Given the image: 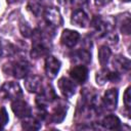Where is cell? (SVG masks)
<instances>
[{
  "instance_id": "obj_19",
  "label": "cell",
  "mask_w": 131,
  "mask_h": 131,
  "mask_svg": "<svg viewBox=\"0 0 131 131\" xmlns=\"http://www.w3.org/2000/svg\"><path fill=\"white\" fill-rule=\"evenodd\" d=\"M118 24L120 26V30L123 34L128 35L130 34V16L129 13H125L123 15H120L118 18Z\"/></svg>"
},
{
  "instance_id": "obj_14",
  "label": "cell",
  "mask_w": 131,
  "mask_h": 131,
  "mask_svg": "<svg viewBox=\"0 0 131 131\" xmlns=\"http://www.w3.org/2000/svg\"><path fill=\"white\" fill-rule=\"evenodd\" d=\"M66 115H67V106L63 104H59V105H56L54 107L52 114L50 115L49 120L52 123L58 124V123H61L63 121V119L66 118Z\"/></svg>"
},
{
  "instance_id": "obj_24",
  "label": "cell",
  "mask_w": 131,
  "mask_h": 131,
  "mask_svg": "<svg viewBox=\"0 0 131 131\" xmlns=\"http://www.w3.org/2000/svg\"><path fill=\"white\" fill-rule=\"evenodd\" d=\"M7 123H8V114L5 107H1L0 108V129H3Z\"/></svg>"
},
{
  "instance_id": "obj_21",
  "label": "cell",
  "mask_w": 131,
  "mask_h": 131,
  "mask_svg": "<svg viewBox=\"0 0 131 131\" xmlns=\"http://www.w3.org/2000/svg\"><path fill=\"white\" fill-rule=\"evenodd\" d=\"M110 74H111V71L107 69H102L99 72H97L95 76L96 83L99 85L105 84L107 81H110Z\"/></svg>"
},
{
  "instance_id": "obj_28",
  "label": "cell",
  "mask_w": 131,
  "mask_h": 131,
  "mask_svg": "<svg viewBox=\"0 0 131 131\" xmlns=\"http://www.w3.org/2000/svg\"><path fill=\"white\" fill-rule=\"evenodd\" d=\"M18 1H20V0H7L8 3H15V2H18Z\"/></svg>"
},
{
  "instance_id": "obj_12",
  "label": "cell",
  "mask_w": 131,
  "mask_h": 131,
  "mask_svg": "<svg viewBox=\"0 0 131 131\" xmlns=\"http://www.w3.org/2000/svg\"><path fill=\"white\" fill-rule=\"evenodd\" d=\"M71 21L73 25L80 27V28H85L89 25V17L88 15L85 13L84 10L82 9H77L73 12L72 17H71Z\"/></svg>"
},
{
  "instance_id": "obj_29",
  "label": "cell",
  "mask_w": 131,
  "mask_h": 131,
  "mask_svg": "<svg viewBox=\"0 0 131 131\" xmlns=\"http://www.w3.org/2000/svg\"><path fill=\"white\" fill-rule=\"evenodd\" d=\"M123 1H125V2H128V1H130V0H123Z\"/></svg>"
},
{
  "instance_id": "obj_8",
  "label": "cell",
  "mask_w": 131,
  "mask_h": 131,
  "mask_svg": "<svg viewBox=\"0 0 131 131\" xmlns=\"http://www.w3.org/2000/svg\"><path fill=\"white\" fill-rule=\"evenodd\" d=\"M80 39V35L78 32L73 30H64L60 37V42L66 47H74Z\"/></svg>"
},
{
  "instance_id": "obj_15",
  "label": "cell",
  "mask_w": 131,
  "mask_h": 131,
  "mask_svg": "<svg viewBox=\"0 0 131 131\" xmlns=\"http://www.w3.org/2000/svg\"><path fill=\"white\" fill-rule=\"evenodd\" d=\"M91 27L93 28L95 34L100 37L105 34L107 31V23H104L100 16H95L91 21Z\"/></svg>"
},
{
  "instance_id": "obj_20",
  "label": "cell",
  "mask_w": 131,
  "mask_h": 131,
  "mask_svg": "<svg viewBox=\"0 0 131 131\" xmlns=\"http://www.w3.org/2000/svg\"><path fill=\"white\" fill-rule=\"evenodd\" d=\"M111 54H112V51H111V49L106 45L100 46V48L98 50V60H99V63L101 66H105L108 62Z\"/></svg>"
},
{
  "instance_id": "obj_22",
  "label": "cell",
  "mask_w": 131,
  "mask_h": 131,
  "mask_svg": "<svg viewBox=\"0 0 131 131\" xmlns=\"http://www.w3.org/2000/svg\"><path fill=\"white\" fill-rule=\"evenodd\" d=\"M23 128L27 129V130H37L40 128V123L36 119L31 118L29 116V117L25 118V120L23 122Z\"/></svg>"
},
{
  "instance_id": "obj_17",
  "label": "cell",
  "mask_w": 131,
  "mask_h": 131,
  "mask_svg": "<svg viewBox=\"0 0 131 131\" xmlns=\"http://www.w3.org/2000/svg\"><path fill=\"white\" fill-rule=\"evenodd\" d=\"M114 68L120 72H127L130 69V60L122 55H117L113 60Z\"/></svg>"
},
{
  "instance_id": "obj_3",
  "label": "cell",
  "mask_w": 131,
  "mask_h": 131,
  "mask_svg": "<svg viewBox=\"0 0 131 131\" xmlns=\"http://www.w3.org/2000/svg\"><path fill=\"white\" fill-rule=\"evenodd\" d=\"M57 97H56V94H55V91L53 90V88L51 86H46L45 89L40 90V93L36 98V102L39 107L44 108L49 102H51L52 100H54Z\"/></svg>"
},
{
  "instance_id": "obj_4",
  "label": "cell",
  "mask_w": 131,
  "mask_h": 131,
  "mask_svg": "<svg viewBox=\"0 0 131 131\" xmlns=\"http://www.w3.org/2000/svg\"><path fill=\"white\" fill-rule=\"evenodd\" d=\"M11 108H12V112L15 114V116L18 118H21V119H25V118L31 116V114H32L31 106L26 101L20 100L18 98L15 99L11 103Z\"/></svg>"
},
{
  "instance_id": "obj_2",
  "label": "cell",
  "mask_w": 131,
  "mask_h": 131,
  "mask_svg": "<svg viewBox=\"0 0 131 131\" xmlns=\"http://www.w3.org/2000/svg\"><path fill=\"white\" fill-rule=\"evenodd\" d=\"M2 93L6 98L9 99H17L19 96L23 95V91L20 86L16 82H5L1 87Z\"/></svg>"
},
{
  "instance_id": "obj_23",
  "label": "cell",
  "mask_w": 131,
  "mask_h": 131,
  "mask_svg": "<svg viewBox=\"0 0 131 131\" xmlns=\"http://www.w3.org/2000/svg\"><path fill=\"white\" fill-rule=\"evenodd\" d=\"M19 30H20V33L24 37H31L32 34H33V31H32V28L27 24V23H20L19 25Z\"/></svg>"
},
{
  "instance_id": "obj_11",
  "label": "cell",
  "mask_w": 131,
  "mask_h": 131,
  "mask_svg": "<svg viewBox=\"0 0 131 131\" xmlns=\"http://www.w3.org/2000/svg\"><path fill=\"white\" fill-rule=\"evenodd\" d=\"M25 87L29 92L32 93L40 92L42 88V78L37 75L27 77L25 80Z\"/></svg>"
},
{
  "instance_id": "obj_7",
  "label": "cell",
  "mask_w": 131,
  "mask_h": 131,
  "mask_svg": "<svg viewBox=\"0 0 131 131\" xmlns=\"http://www.w3.org/2000/svg\"><path fill=\"white\" fill-rule=\"evenodd\" d=\"M58 88L64 97H72L76 92V85L73 80L62 77L58 80Z\"/></svg>"
},
{
  "instance_id": "obj_16",
  "label": "cell",
  "mask_w": 131,
  "mask_h": 131,
  "mask_svg": "<svg viewBox=\"0 0 131 131\" xmlns=\"http://www.w3.org/2000/svg\"><path fill=\"white\" fill-rule=\"evenodd\" d=\"M48 51H49L48 47L43 42H41V40L34 41V45H33L32 51H31V55H32L33 58H39L41 56L46 55L48 53Z\"/></svg>"
},
{
  "instance_id": "obj_27",
  "label": "cell",
  "mask_w": 131,
  "mask_h": 131,
  "mask_svg": "<svg viewBox=\"0 0 131 131\" xmlns=\"http://www.w3.org/2000/svg\"><path fill=\"white\" fill-rule=\"evenodd\" d=\"M111 0H95V3H96V5H99V6H101V5H105L107 2H110Z\"/></svg>"
},
{
  "instance_id": "obj_18",
  "label": "cell",
  "mask_w": 131,
  "mask_h": 131,
  "mask_svg": "<svg viewBox=\"0 0 131 131\" xmlns=\"http://www.w3.org/2000/svg\"><path fill=\"white\" fill-rule=\"evenodd\" d=\"M101 125L103 128H106V129H111V130H115V129H119L120 126H121V121L120 119L115 116V115H110V116H106L102 122H101Z\"/></svg>"
},
{
  "instance_id": "obj_13",
  "label": "cell",
  "mask_w": 131,
  "mask_h": 131,
  "mask_svg": "<svg viewBox=\"0 0 131 131\" xmlns=\"http://www.w3.org/2000/svg\"><path fill=\"white\" fill-rule=\"evenodd\" d=\"M72 60L79 64H87L91 60V54L87 49H79L72 54Z\"/></svg>"
},
{
  "instance_id": "obj_1",
  "label": "cell",
  "mask_w": 131,
  "mask_h": 131,
  "mask_svg": "<svg viewBox=\"0 0 131 131\" xmlns=\"http://www.w3.org/2000/svg\"><path fill=\"white\" fill-rule=\"evenodd\" d=\"M30 71V64L29 62L25 60H18L15 62L7 63L3 68V72L6 75H11L15 78H24L28 75Z\"/></svg>"
},
{
  "instance_id": "obj_26",
  "label": "cell",
  "mask_w": 131,
  "mask_h": 131,
  "mask_svg": "<svg viewBox=\"0 0 131 131\" xmlns=\"http://www.w3.org/2000/svg\"><path fill=\"white\" fill-rule=\"evenodd\" d=\"M28 8L35 14V15H39L41 12V6L37 3H30L28 5Z\"/></svg>"
},
{
  "instance_id": "obj_25",
  "label": "cell",
  "mask_w": 131,
  "mask_h": 131,
  "mask_svg": "<svg viewBox=\"0 0 131 131\" xmlns=\"http://www.w3.org/2000/svg\"><path fill=\"white\" fill-rule=\"evenodd\" d=\"M124 103H125V106L127 110L130 108V104H131V95H130V87H128L126 90H125V93H124Z\"/></svg>"
},
{
  "instance_id": "obj_5",
  "label": "cell",
  "mask_w": 131,
  "mask_h": 131,
  "mask_svg": "<svg viewBox=\"0 0 131 131\" xmlns=\"http://www.w3.org/2000/svg\"><path fill=\"white\" fill-rule=\"evenodd\" d=\"M59 69H60V61L56 57H54L52 55H49V56L46 57L45 73L50 79H53V78L56 77Z\"/></svg>"
},
{
  "instance_id": "obj_9",
  "label": "cell",
  "mask_w": 131,
  "mask_h": 131,
  "mask_svg": "<svg viewBox=\"0 0 131 131\" xmlns=\"http://www.w3.org/2000/svg\"><path fill=\"white\" fill-rule=\"evenodd\" d=\"M44 16L47 20L48 24L52 26H61L62 25V17L58 11L57 8L55 7H48L44 11Z\"/></svg>"
},
{
  "instance_id": "obj_10",
  "label": "cell",
  "mask_w": 131,
  "mask_h": 131,
  "mask_svg": "<svg viewBox=\"0 0 131 131\" xmlns=\"http://www.w3.org/2000/svg\"><path fill=\"white\" fill-rule=\"evenodd\" d=\"M103 105L107 111H114L117 107L118 102V90L108 89L103 96Z\"/></svg>"
},
{
  "instance_id": "obj_6",
  "label": "cell",
  "mask_w": 131,
  "mask_h": 131,
  "mask_svg": "<svg viewBox=\"0 0 131 131\" xmlns=\"http://www.w3.org/2000/svg\"><path fill=\"white\" fill-rule=\"evenodd\" d=\"M70 76L76 83H84L88 77V69L84 64H78L70 70Z\"/></svg>"
}]
</instances>
